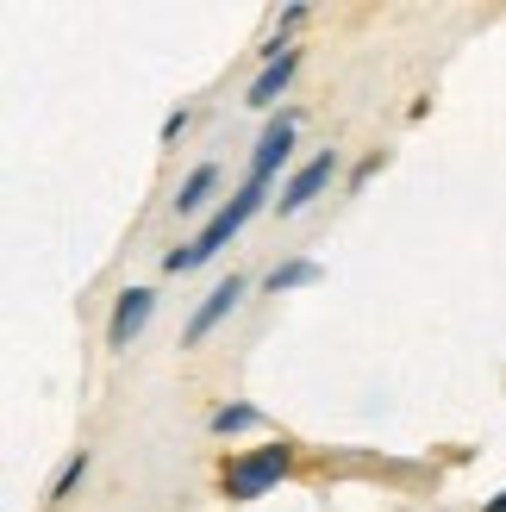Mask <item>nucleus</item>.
Wrapping results in <instances>:
<instances>
[{
    "label": "nucleus",
    "instance_id": "obj_5",
    "mask_svg": "<svg viewBox=\"0 0 506 512\" xmlns=\"http://www.w3.org/2000/svg\"><path fill=\"white\" fill-rule=\"evenodd\" d=\"M150 313H157V294H150V288H125V294H119V306H113L107 344H132L138 331L150 325Z\"/></svg>",
    "mask_w": 506,
    "mask_h": 512
},
{
    "label": "nucleus",
    "instance_id": "obj_2",
    "mask_svg": "<svg viewBox=\"0 0 506 512\" xmlns=\"http://www.w3.org/2000/svg\"><path fill=\"white\" fill-rule=\"evenodd\" d=\"M288 469H294V450H288V444H263V450L232 456L219 481H225V494H232V500H257V494H269Z\"/></svg>",
    "mask_w": 506,
    "mask_h": 512
},
{
    "label": "nucleus",
    "instance_id": "obj_7",
    "mask_svg": "<svg viewBox=\"0 0 506 512\" xmlns=\"http://www.w3.org/2000/svg\"><path fill=\"white\" fill-rule=\"evenodd\" d=\"M294 63H300L294 50H288V57H275V63H263V75H257V82H250V94H244L250 107H275V100H282V88L294 82Z\"/></svg>",
    "mask_w": 506,
    "mask_h": 512
},
{
    "label": "nucleus",
    "instance_id": "obj_9",
    "mask_svg": "<svg viewBox=\"0 0 506 512\" xmlns=\"http://www.w3.org/2000/svg\"><path fill=\"white\" fill-rule=\"evenodd\" d=\"M313 281H319V263H275V269H269V294L313 288Z\"/></svg>",
    "mask_w": 506,
    "mask_h": 512
},
{
    "label": "nucleus",
    "instance_id": "obj_6",
    "mask_svg": "<svg viewBox=\"0 0 506 512\" xmlns=\"http://www.w3.org/2000/svg\"><path fill=\"white\" fill-rule=\"evenodd\" d=\"M244 300V275H232V281H219V288L207 294V300H200V313L188 319V331H182V344H200V338H207V331L225 319V313H232V306Z\"/></svg>",
    "mask_w": 506,
    "mask_h": 512
},
{
    "label": "nucleus",
    "instance_id": "obj_10",
    "mask_svg": "<svg viewBox=\"0 0 506 512\" xmlns=\"http://www.w3.org/2000/svg\"><path fill=\"white\" fill-rule=\"evenodd\" d=\"M263 413H257V406H219V413H213V431H219V438H232V431H250V425H257Z\"/></svg>",
    "mask_w": 506,
    "mask_h": 512
},
{
    "label": "nucleus",
    "instance_id": "obj_12",
    "mask_svg": "<svg viewBox=\"0 0 506 512\" xmlns=\"http://www.w3.org/2000/svg\"><path fill=\"white\" fill-rule=\"evenodd\" d=\"M488 512H506V488H500V494H494V500H488Z\"/></svg>",
    "mask_w": 506,
    "mask_h": 512
},
{
    "label": "nucleus",
    "instance_id": "obj_4",
    "mask_svg": "<svg viewBox=\"0 0 506 512\" xmlns=\"http://www.w3.org/2000/svg\"><path fill=\"white\" fill-rule=\"evenodd\" d=\"M288 150H294V113H282V119H269V125H263L257 157H250V188H269V175L288 163Z\"/></svg>",
    "mask_w": 506,
    "mask_h": 512
},
{
    "label": "nucleus",
    "instance_id": "obj_11",
    "mask_svg": "<svg viewBox=\"0 0 506 512\" xmlns=\"http://www.w3.org/2000/svg\"><path fill=\"white\" fill-rule=\"evenodd\" d=\"M82 475H88V456H69V463H63V475L50 481V500H69L75 488H82Z\"/></svg>",
    "mask_w": 506,
    "mask_h": 512
},
{
    "label": "nucleus",
    "instance_id": "obj_3",
    "mask_svg": "<svg viewBox=\"0 0 506 512\" xmlns=\"http://www.w3.org/2000/svg\"><path fill=\"white\" fill-rule=\"evenodd\" d=\"M332 175H338V157H332V150H319L313 163H300V169L288 175V188L275 194V213H300V207H313V194L332 182Z\"/></svg>",
    "mask_w": 506,
    "mask_h": 512
},
{
    "label": "nucleus",
    "instance_id": "obj_1",
    "mask_svg": "<svg viewBox=\"0 0 506 512\" xmlns=\"http://www.w3.org/2000/svg\"><path fill=\"white\" fill-rule=\"evenodd\" d=\"M263 194H269V188H250V182H244V188L225 200V207H219L207 225H200V238H194V244H182V250H169V256H163V269H169V275H188V269H200V263H213V256L232 244L250 219L263 213Z\"/></svg>",
    "mask_w": 506,
    "mask_h": 512
},
{
    "label": "nucleus",
    "instance_id": "obj_8",
    "mask_svg": "<svg viewBox=\"0 0 506 512\" xmlns=\"http://www.w3.org/2000/svg\"><path fill=\"white\" fill-rule=\"evenodd\" d=\"M213 188H219V163H200V169L188 175V182H182V194H175V213H200Z\"/></svg>",
    "mask_w": 506,
    "mask_h": 512
}]
</instances>
